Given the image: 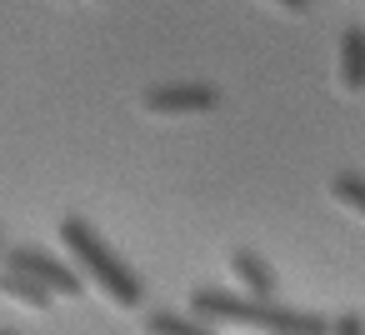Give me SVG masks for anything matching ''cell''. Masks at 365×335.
Listing matches in <instances>:
<instances>
[{
    "label": "cell",
    "mask_w": 365,
    "mask_h": 335,
    "mask_svg": "<svg viewBox=\"0 0 365 335\" xmlns=\"http://www.w3.org/2000/svg\"><path fill=\"white\" fill-rule=\"evenodd\" d=\"M140 335H220V330L195 320L190 310H150L140 320Z\"/></svg>",
    "instance_id": "7"
},
{
    "label": "cell",
    "mask_w": 365,
    "mask_h": 335,
    "mask_svg": "<svg viewBox=\"0 0 365 335\" xmlns=\"http://www.w3.org/2000/svg\"><path fill=\"white\" fill-rule=\"evenodd\" d=\"M335 86H340L345 96H360V91H365V26H345V31H340Z\"/></svg>",
    "instance_id": "5"
},
{
    "label": "cell",
    "mask_w": 365,
    "mask_h": 335,
    "mask_svg": "<svg viewBox=\"0 0 365 335\" xmlns=\"http://www.w3.org/2000/svg\"><path fill=\"white\" fill-rule=\"evenodd\" d=\"M265 6H275V11H285V16H305L310 0H265Z\"/></svg>",
    "instance_id": "11"
},
{
    "label": "cell",
    "mask_w": 365,
    "mask_h": 335,
    "mask_svg": "<svg viewBox=\"0 0 365 335\" xmlns=\"http://www.w3.org/2000/svg\"><path fill=\"white\" fill-rule=\"evenodd\" d=\"M0 335H16V330H0Z\"/></svg>",
    "instance_id": "12"
},
{
    "label": "cell",
    "mask_w": 365,
    "mask_h": 335,
    "mask_svg": "<svg viewBox=\"0 0 365 335\" xmlns=\"http://www.w3.org/2000/svg\"><path fill=\"white\" fill-rule=\"evenodd\" d=\"M61 245H66V255H71V265H76V275L91 285V290H101L115 310H135L140 305V275L81 220V215H66L61 220Z\"/></svg>",
    "instance_id": "2"
},
{
    "label": "cell",
    "mask_w": 365,
    "mask_h": 335,
    "mask_svg": "<svg viewBox=\"0 0 365 335\" xmlns=\"http://www.w3.org/2000/svg\"><path fill=\"white\" fill-rule=\"evenodd\" d=\"M96 6H106V0H96Z\"/></svg>",
    "instance_id": "13"
},
{
    "label": "cell",
    "mask_w": 365,
    "mask_h": 335,
    "mask_svg": "<svg viewBox=\"0 0 365 335\" xmlns=\"http://www.w3.org/2000/svg\"><path fill=\"white\" fill-rule=\"evenodd\" d=\"M220 105L215 86H195V81H170V86H150L140 96V110L155 120H180V115H210Z\"/></svg>",
    "instance_id": "3"
},
{
    "label": "cell",
    "mask_w": 365,
    "mask_h": 335,
    "mask_svg": "<svg viewBox=\"0 0 365 335\" xmlns=\"http://www.w3.org/2000/svg\"><path fill=\"white\" fill-rule=\"evenodd\" d=\"M225 270L235 275V285L245 290V300H275V270L255 255V250H230Z\"/></svg>",
    "instance_id": "6"
},
{
    "label": "cell",
    "mask_w": 365,
    "mask_h": 335,
    "mask_svg": "<svg viewBox=\"0 0 365 335\" xmlns=\"http://www.w3.org/2000/svg\"><path fill=\"white\" fill-rule=\"evenodd\" d=\"M330 200H335L340 210H350L355 220H365V175H355V170L330 175Z\"/></svg>",
    "instance_id": "9"
},
{
    "label": "cell",
    "mask_w": 365,
    "mask_h": 335,
    "mask_svg": "<svg viewBox=\"0 0 365 335\" xmlns=\"http://www.w3.org/2000/svg\"><path fill=\"white\" fill-rule=\"evenodd\" d=\"M6 270H21V275L41 280L56 300H81V290H86V280L76 275V265L46 255V250H36V245H16V250L6 255Z\"/></svg>",
    "instance_id": "4"
},
{
    "label": "cell",
    "mask_w": 365,
    "mask_h": 335,
    "mask_svg": "<svg viewBox=\"0 0 365 335\" xmlns=\"http://www.w3.org/2000/svg\"><path fill=\"white\" fill-rule=\"evenodd\" d=\"M185 310L205 325H235V330H255V335H330V320L310 315V310H290L275 300H245L215 285H195Z\"/></svg>",
    "instance_id": "1"
},
{
    "label": "cell",
    "mask_w": 365,
    "mask_h": 335,
    "mask_svg": "<svg viewBox=\"0 0 365 335\" xmlns=\"http://www.w3.org/2000/svg\"><path fill=\"white\" fill-rule=\"evenodd\" d=\"M0 295H6V300H16V305H26V310H51V290L41 285V280H31V275H21V270H6V275H0Z\"/></svg>",
    "instance_id": "8"
},
{
    "label": "cell",
    "mask_w": 365,
    "mask_h": 335,
    "mask_svg": "<svg viewBox=\"0 0 365 335\" xmlns=\"http://www.w3.org/2000/svg\"><path fill=\"white\" fill-rule=\"evenodd\" d=\"M330 335H365V320H360L355 310H340V315L330 320Z\"/></svg>",
    "instance_id": "10"
}]
</instances>
